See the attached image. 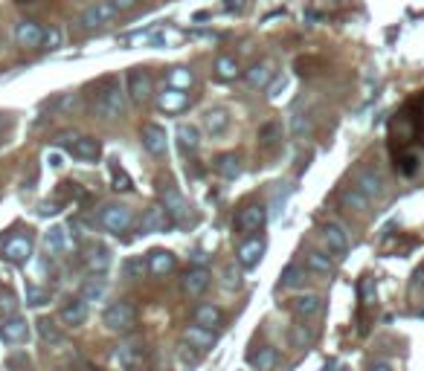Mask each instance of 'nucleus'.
Here are the masks:
<instances>
[{"label": "nucleus", "mask_w": 424, "mask_h": 371, "mask_svg": "<svg viewBox=\"0 0 424 371\" xmlns=\"http://www.w3.org/2000/svg\"><path fill=\"white\" fill-rule=\"evenodd\" d=\"M125 99L128 93L123 90L119 79H102L96 88V102H93V116L102 122H116L125 116Z\"/></svg>", "instance_id": "nucleus-1"}, {"label": "nucleus", "mask_w": 424, "mask_h": 371, "mask_svg": "<svg viewBox=\"0 0 424 371\" xmlns=\"http://www.w3.org/2000/svg\"><path fill=\"white\" fill-rule=\"evenodd\" d=\"M102 322H105L108 331H114V333L134 331V325H137V307H134V302L119 299L114 305H108L105 314H102Z\"/></svg>", "instance_id": "nucleus-2"}, {"label": "nucleus", "mask_w": 424, "mask_h": 371, "mask_svg": "<svg viewBox=\"0 0 424 371\" xmlns=\"http://www.w3.org/2000/svg\"><path fill=\"white\" fill-rule=\"evenodd\" d=\"M114 21H116V9L111 6V0H93V3H88L82 9L79 27L88 29V32H96V29L111 27Z\"/></svg>", "instance_id": "nucleus-3"}, {"label": "nucleus", "mask_w": 424, "mask_h": 371, "mask_svg": "<svg viewBox=\"0 0 424 371\" xmlns=\"http://www.w3.org/2000/svg\"><path fill=\"white\" fill-rule=\"evenodd\" d=\"M99 224L108 232L123 235L134 227V212H131V206H125V203H105L99 209Z\"/></svg>", "instance_id": "nucleus-4"}, {"label": "nucleus", "mask_w": 424, "mask_h": 371, "mask_svg": "<svg viewBox=\"0 0 424 371\" xmlns=\"http://www.w3.org/2000/svg\"><path fill=\"white\" fill-rule=\"evenodd\" d=\"M125 93L128 99L134 105H145V102H151V96H154V79H151V73L145 70V67H134V70H128V79H125Z\"/></svg>", "instance_id": "nucleus-5"}, {"label": "nucleus", "mask_w": 424, "mask_h": 371, "mask_svg": "<svg viewBox=\"0 0 424 371\" xmlns=\"http://www.w3.org/2000/svg\"><path fill=\"white\" fill-rule=\"evenodd\" d=\"M160 197H163V212H166V218L172 220V224H180V227H184L186 220L192 218L189 201L175 189L172 183H166V189H160Z\"/></svg>", "instance_id": "nucleus-6"}, {"label": "nucleus", "mask_w": 424, "mask_h": 371, "mask_svg": "<svg viewBox=\"0 0 424 371\" xmlns=\"http://www.w3.org/2000/svg\"><path fill=\"white\" fill-rule=\"evenodd\" d=\"M264 224H268V209H264V203H245L236 212V220H233L236 232H245V235L264 229Z\"/></svg>", "instance_id": "nucleus-7"}, {"label": "nucleus", "mask_w": 424, "mask_h": 371, "mask_svg": "<svg viewBox=\"0 0 424 371\" xmlns=\"http://www.w3.org/2000/svg\"><path fill=\"white\" fill-rule=\"evenodd\" d=\"M276 76H279L276 61L264 58V61H256L250 70H245V84H247V88H253V90H268Z\"/></svg>", "instance_id": "nucleus-8"}, {"label": "nucleus", "mask_w": 424, "mask_h": 371, "mask_svg": "<svg viewBox=\"0 0 424 371\" xmlns=\"http://www.w3.org/2000/svg\"><path fill=\"white\" fill-rule=\"evenodd\" d=\"M355 189L372 203V201H381V197L386 194V183L375 168H360L355 175Z\"/></svg>", "instance_id": "nucleus-9"}, {"label": "nucleus", "mask_w": 424, "mask_h": 371, "mask_svg": "<svg viewBox=\"0 0 424 371\" xmlns=\"http://www.w3.org/2000/svg\"><path fill=\"white\" fill-rule=\"evenodd\" d=\"M15 44L21 49H41L44 44V27L32 18H21L15 23Z\"/></svg>", "instance_id": "nucleus-10"}, {"label": "nucleus", "mask_w": 424, "mask_h": 371, "mask_svg": "<svg viewBox=\"0 0 424 371\" xmlns=\"http://www.w3.org/2000/svg\"><path fill=\"white\" fill-rule=\"evenodd\" d=\"M140 142L151 157H163L169 151V133L163 125H157V122H145L140 131Z\"/></svg>", "instance_id": "nucleus-11"}, {"label": "nucleus", "mask_w": 424, "mask_h": 371, "mask_svg": "<svg viewBox=\"0 0 424 371\" xmlns=\"http://www.w3.org/2000/svg\"><path fill=\"white\" fill-rule=\"evenodd\" d=\"M189 93L184 90H175V88H163L160 93L154 96V105L160 114H169V116H175V114H184V110L189 107Z\"/></svg>", "instance_id": "nucleus-12"}, {"label": "nucleus", "mask_w": 424, "mask_h": 371, "mask_svg": "<svg viewBox=\"0 0 424 371\" xmlns=\"http://www.w3.org/2000/svg\"><path fill=\"white\" fill-rule=\"evenodd\" d=\"M229 122H233V116H229L227 107H207L201 114V128H203V133H210V137H224L229 131Z\"/></svg>", "instance_id": "nucleus-13"}, {"label": "nucleus", "mask_w": 424, "mask_h": 371, "mask_svg": "<svg viewBox=\"0 0 424 371\" xmlns=\"http://www.w3.org/2000/svg\"><path fill=\"white\" fill-rule=\"evenodd\" d=\"M70 154L76 159H82V163H96L99 154H102V145H99L96 137H90V133H82V137H73Z\"/></svg>", "instance_id": "nucleus-14"}, {"label": "nucleus", "mask_w": 424, "mask_h": 371, "mask_svg": "<svg viewBox=\"0 0 424 371\" xmlns=\"http://www.w3.org/2000/svg\"><path fill=\"white\" fill-rule=\"evenodd\" d=\"M32 255V238L29 235H12V238L3 244V258L15 264H27Z\"/></svg>", "instance_id": "nucleus-15"}, {"label": "nucleus", "mask_w": 424, "mask_h": 371, "mask_svg": "<svg viewBox=\"0 0 424 371\" xmlns=\"http://www.w3.org/2000/svg\"><path fill=\"white\" fill-rule=\"evenodd\" d=\"M29 337V325L23 316H6L0 322V340L9 342V345H18V342H27Z\"/></svg>", "instance_id": "nucleus-16"}, {"label": "nucleus", "mask_w": 424, "mask_h": 371, "mask_svg": "<svg viewBox=\"0 0 424 371\" xmlns=\"http://www.w3.org/2000/svg\"><path fill=\"white\" fill-rule=\"evenodd\" d=\"M323 241L329 246V253H334L337 258H343L349 253V232L340 224H325L323 227Z\"/></svg>", "instance_id": "nucleus-17"}, {"label": "nucleus", "mask_w": 424, "mask_h": 371, "mask_svg": "<svg viewBox=\"0 0 424 371\" xmlns=\"http://www.w3.org/2000/svg\"><path fill=\"white\" fill-rule=\"evenodd\" d=\"M262 255H264V241H262V238H247L245 244L238 246L236 261L245 267V270H253V267L262 261Z\"/></svg>", "instance_id": "nucleus-18"}, {"label": "nucleus", "mask_w": 424, "mask_h": 371, "mask_svg": "<svg viewBox=\"0 0 424 371\" xmlns=\"http://www.w3.org/2000/svg\"><path fill=\"white\" fill-rule=\"evenodd\" d=\"M177 145H180V151H184L186 157L198 154V148H201L198 125H192V122H180V125H177Z\"/></svg>", "instance_id": "nucleus-19"}, {"label": "nucleus", "mask_w": 424, "mask_h": 371, "mask_svg": "<svg viewBox=\"0 0 424 371\" xmlns=\"http://www.w3.org/2000/svg\"><path fill=\"white\" fill-rule=\"evenodd\" d=\"M195 70H189L186 64H177V67H172L166 73V88H175V90H192L195 88Z\"/></svg>", "instance_id": "nucleus-20"}, {"label": "nucleus", "mask_w": 424, "mask_h": 371, "mask_svg": "<svg viewBox=\"0 0 424 371\" xmlns=\"http://www.w3.org/2000/svg\"><path fill=\"white\" fill-rule=\"evenodd\" d=\"M184 340H186V345H192L198 354H203V351H210L212 345H215V333L212 331H207V328H201V325H189L186 331H184Z\"/></svg>", "instance_id": "nucleus-21"}, {"label": "nucleus", "mask_w": 424, "mask_h": 371, "mask_svg": "<svg viewBox=\"0 0 424 371\" xmlns=\"http://www.w3.org/2000/svg\"><path fill=\"white\" fill-rule=\"evenodd\" d=\"M62 322L67 325V328H79V325H84L88 322V302H82V299H70L64 307H62Z\"/></svg>", "instance_id": "nucleus-22"}, {"label": "nucleus", "mask_w": 424, "mask_h": 371, "mask_svg": "<svg viewBox=\"0 0 424 371\" xmlns=\"http://www.w3.org/2000/svg\"><path fill=\"white\" fill-rule=\"evenodd\" d=\"M290 311H294L299 319H311V316H317L323 311V299L320 296H314V293H302V296H297V299L290 302Z\"/></svg>", "instance_id": "nucleus-23"}, {"label": "nucleus", "mask_w": 424, "mask_h": 371, "mask_svg": "<svg viewBox=\"0 0 424 371\" xmlns=\"http://www.w3.org/2000/svg\"><path fill=\"white\" fill-rule=\"evenodd\" d=\"M169 227V218L163 212V206H151V209H145V215L140 220V232L142 235H154V232H166Z\"/></svg>", "instance_id": "nucleus-24"}, {"label": "nucleus", "mask_w": 424, "mask_h": 371, "mask_svg": "<svg viewBox=\"0 0 424 371\" xmlns=\"http://www.w3.org/2000/svg\"><path fill=\"white\" fill-rule=\"evenodd\" d=\"M210 281H212V276H210L207 267H192L189 273L184 276V290H186L189 296H201L203 290L210 287Z\"/></svg>", "instance_id": "nucleus-25"}, {"label": "nucleus", "mask_w": 424, "mask_h": 371, "mask_svg": "<svg viewBox=\"0 0 424 371\" xmlns=\"http://www.w3.org/2000/svg\"><path fill=\"white\" fill-rule=\"evenodd\" d=\"M212 70H215V76L221 79V81H236V79L245 76V70H241V64H238L236 55H218L215 64H212Z\"/></svg>", "instance_id": "nucleus-26"}, {"label": "nucleus", "mask_w": 424, "mask_h": 371, "mask_svg": "<svg viewBox=\"0 0 424 371\" xmlns=\"http://www.w3.org/2000/svg\"><path fill=\"white\" fill-rule=\"evenodd\" d=\"M145 264H149L151 276H166V273H172V270L177 267V258H175V253H169V250H154Z\"/></svg>", "instance_id": "nucleus-27"}, {"label": "nucleus", "mask_w": 424, "mask_h": 371, "mask_svg": "<svg viewBox=\"0 0 424 371\" xmlns=\"http://www.w3.org/2000/svg\"><path fill=\"white\" fill-rule=\"evenodd\" d=\"M84 264H88V270H90V273L102 276L105 270L111 267V250H108V246H102V244L90 246V250H88V255H84Z\"/></svg>", "instance_id": "nucleus-28"}, {"label": "nucleus", "mask_w": 424, "mask_h": 371, "mask_svg": "<svg viewBox=\"0 0 424 371\" xmlns=\"http://www.w3.org/2000/svg\"><path fill=\"white\" fill-rule=\"evenodd\" d=\"M221 322H224V314H221V307H218V305L207 302V305H198L195 307V325L212 331V328H218Z\"/></svg>", "instance_id": "nucleus-29"}, {"label": "nucleus", "mask_w": 424, "mask_h": 371, "mask_svg": "<svg viewBox=\"0 0 424 371\" xmlns=\"http://www.w3.org/2000/svg\"><path fill=\"white\" fill-rule=\"evenodd\" d=\"M212 168H215V175H221L224 180H236L241 175V159L236 154H218L212 159Z\"/></svg>", "instance_id": "nucleus-30"}, {"label": "nucleus", "mask_w": 424, "mask_h": 371, "mask_svg": "<svg viewBox=\"0 0 424 371\" xmlns=\"http://www.w3.org/2000/svg\"><path fill=\"white\" fill-rule=\"evenodd\" d=\"M276 360H279V354H276V348H271V345H264V348L253 351V354L247 357V363H250L253 371H273Z\"/></svg>", "instance_id": "nucleus-31"}, {"label": "nucleus", "mask_w": 424, "mask_h": 371, "mask_svg": "<svg viewBox=\"0 0 424 371\" xmlns=\"http://www.w3.org/2000/svg\"><path fill=\"white\" fill-rule=\"evenodd\" d=\"M44 244H47V250L50 253H55V255H62V253H67L70 250V235H67V229L64 227H50V232L44 235Z\"/></svg>", "instance_id": "nucleus-32"}, {"label": "nucleus", "mask_w": 424, "mask_h": 371, "mask_svg": "<svg viewBox=\"0 0 424 371\" xmlns=\"http://www.w3.org/2000/svg\"><path fill=\"white\" fill-rule=\"evenodd\" d=\"M305 267L311 270V273H317V276H332V273H334L332 255H329V253H320V250H311V253L305 255Z\"/></svg>", "instance_id": "nucleus-33"}, {"label": "nucleus", "mask_w": 424, "mask_h": 371, "mask_svg": "<svg viewBox=\"0 0 424 371\" xmlns=\"http://www.w3.org/2000/svg\"><path fill=\"white\" fill-rule=\"evenodd\" d=\"M116 363L123 368H128V371H134L142 363V348H140V345H134V342H123L116 348Z\"/></svg>", "instance_id": "nucleus-34"}, {"label": "nucleus", "mask_w": 424, "mask_h": 371, "mask_svg": "<svg viewBox=\"0 0 424 371\" xmlns=\"http://www.w3.org/2000/svg\"><path fill=\"white\" fill-rule=\"evenodd\" d=\"M314 131V119L308 110H297L294 116H290V133H294V140H308Z\"/></svg>", "instance_id": "nucleus-35"}, {"label": "nucleus", "mask_w": 424, "mask_h": 371, "mask_svg": "<svg viewBox=\"0 0 424 371\" xmlns=\"http://www.w3.org/2000/svg\"><path fill=\"white\" fill-rule=\"evenodd\" d=\"M340 201H343V206L349 209V212H355V215H366L369 212V201L363 197L355 186H349V189H343V194H340Z\"/></svg>", "instance_id": "nucleus-36"}, {"label": "nucleus", "mask_w": 424, "mask_h": 371, "mask_svg": "<svg viewBox=\"0 0 424 371\" xmlns=\"http://www.w3.org/2000/svg\"><path fill=\"white\" fill-rule=\"evenodd\" d=\"M105 293H108V281H105L102 276H93V279L84 281L79 299H82V302H102Z\"/></svg>", "instance_id": "nucleus-37"}, {"label": "nucleus", "mask_w": 424, "mask_h": 371, "mask_svg": "<svg viewBox=\"0 0 424 371\" xmlns=\"http://www.w3.org/2000/svg\"><path fill=\"white\" fill-rule=\"evenodd\" d=\"M108 171H111V183H114L116 192H131V189H134V183H131V177L125 175V168L119 166V159H111Z\"/></svg>", "instance_id": "nucleus-38"}, {"label": "nucleus", "mask_w": 424, "mask_h": 371, "mask_svg": "<svg viewBox=\"0 0 424 371\" xmlns=\"http://www.w3.org/2000/svg\"><path fill=\"white\" fill-rule=\"evenodd\" d=\"M62 47H64V29L58 27V23L44 27V44H41V49H62Z\"/></svg>", "instance_id": "nucleus-39"}, {"label": "nucleus", "mask_w": 424, "mask_h": 371, "mask_svg": "<svg viewBox=\"0 0 424 371\" xmlns=\"http://www.w3.org/2000/svg\"><path fill=\"white\" fill-rule=\"evenodd\" d=\"M279 140H282V125L279 122H268V125L259 131V145L262 148H273Z\"/></svg>", "instance_id": "nucleus-40"}, {"label": "nucleus", "mask_w": 424, "mask_h": 371, "mask_svg": "<svg viewBox=\"0 0 424 371\" xmlns=\"http://www.w3.org/2000/svg\"><path fill=\"white\" fill-rule=\"evenodd\" d=\"M302 279H305V267L288 264V267L282 270V287H299Z\"/></svg>", "instance_id": "nucleus-41"}, {"label": "nucleus", "mask_w": 424, "mask_h": 371, "mask_svg": "<svg viewBox=\"0 0 424 371\" xmlns=\"http://www.w3.org/2000/svg\"><path fill=\"white\" fill-rule=\"evenodd\" d=\"M145 270H149V264L142 261V255H134V258H128V261L123 264V276L125 279H142Z\"/></svg>", "instance_id": "nucleus-42"}, {"label": "nucleus", "mask_w": 424, "mask_h": 371, "mask_svg": "<svg viewBox=\"0 0 424 371\" xmlns=\"http://www.w3.org/2000/svg\"><path fill=\"white\" fill-rule=\"evenodd\" d=\"M38 333H41V340H44V342H53V345H58V342L64 340V337H62V331H58V328L50 322V319H41V322H38Z\"/></svg>", "instance_id": "nucleus-43"}, {"label": "nucleus", "mask_w": 424, "mask_h": 371, "mask_svg": "<svg viewBox=\"0 0 424 371\" xmlns=\"http://www.w3.org/2000/svg\"><path fill=\"white\" fill-rule=\"evenodd\" d=\"M311 331L305 328V325H294L290 328V345H294V348H305V345H311Z\"/></svg>", "instance_id": "nucleus-44"}, {"label": "nucleus", "mask_w": 424, "mask_h": 371, "mask_svg": "<svg viewBox=\"0 0 424 371\" xmlns=\"http://www.w3.org/2000/svg\"><path fill=\"white\" fill-rule=\"evenodd\" d=\"M44 302H50V293H47L44 287H38V284H27V305L41 307Z\"/></svg>", "instance_id": "nucleus-45"}, {"label": "nucleus", "mask_w": 424, "mask_h": 371, "mask_svg": "<svg viewBox=\"0 0 424 371\" xmlns=\"http://www.w3.org/2000/svg\"><path fill=\"white\" fill-rule=\"evenodd\" d=\"M282 90H288V76H276L271 81V88H268V99H271V102H276V99L282 96Z\"/></svg>", "instance_id": "nucleus-46"}, {"label": "nucleus", "mask_w": 424, "mask_h": 371, "mask_svg": "<svg viewBox=\"0 0 424 371\" xmlns=\"http://www.w3.org/2000/svg\"><path fill=\"white\" fill-rule=\"evenodd\" d=\"M180 363H184V366H198L201 363V354L195 351V348H192V345H180Z\"/></svg>", "instance_id": "nucleus-47"}, {"label": "nucleus", "mask_w": 424, "mask_h": 371, "mask_svg": "<svg viewBox=\"0 0 424 371\" xmlns=\"http://www.w3.org/2000/svg\"><path fill=\"white\" fill-rule=\"evenodd\" d=\"M238 284H241V276L236 273L233 267H227V270H224V287L233 290V287H238Z\"/></svg>", "instance_id": "nucleus-48"}, {"label": "nucleus", "mask_w": 424, "mask_h": 371, "mask_svg": "<svg viewBox=\"0 0 424 371\" xmlns=\"http://www.w3.org/2000/svg\"><path fill=\"white\" fill-rule=\"evenodd\" d=\"M140 0H111V6L116 9V15H123V12H131V9H137Z\"/></svg>", "instance_id": "nucleus-49"}, {"label": "nucleus", "mask_w": 424, "mask_h": 371, "mask_svg": "<svg viewBox=\"0 0 424 371\" xmlns=\"http://www.w3.org/2000/svg\"><path fill=\"white\" fill-rule=\"evenodd\" d=\"M358 290H360V302H369V299H372V293H375V284H372V279H363Z\"/></svg>", "instance_id": "nucleus-50"}, {"label": "nucleus", "mask_w": 424, "mask_h": 371, "mask_svg": "<svg viewBox=\"0 0 424 371\" xmlns=\"http://www.w3.org/2000/svg\"><path fill=\"white\" fill-rule=\"evenodd\" d=\"M0 311L9 314V316H15V296H0Z\"/></svg>", "instance_id": "nucleus-51"}, {"label": "nucleus", "mask_w": 424, "mask_h": 371, "mask_svg": "<svg viewBox=\"0 0 424 371\" xmlns=\"http://www.w3.org/2000/svg\"><path fill=\"white\" fill-rule=\"evenodd\" d=\"M47 163H50V168H62L64 166V157L58 154V151H53L50 157H47Z\"/></svg>", "instance_id": "nucleus-52"}, {"label": "nucleus", "mask_w": 424, "mask_h": 371, "mask_svg": "<svg viewBox=\"0 0 424 371\" xmlns=\"http://www.w3.org/2000/svg\"><path fill=\"white\" fill-rule=\"evenodd\" d=\"M192 258H195L198 267H203V261H207V253H203V250H195V253H192Z\"/></svg>", "instance_id": "nucleus-53"}, {"label": "nucleus", "mask_w": 424, "mask_h": 371, "mask_svg": "<svg viewBox=\"0 0 424 371\" xmlns=\"http://www.w3.org/2000/svg\"><path fill=\"white\" fill-rule=\"evenodd\" d=\"M369 371H392V366L390 363H372Z\"/></svg>", "instance_id": "nucleus-54"}, {"label": "nucleus", "mask_w": 424, "mask_h": 371, "mask_svg": "<svg viewBox=\"0 0 424 371\" xmlns=\"http://www.w3.org/2000/svg\"><path fill=\"white\" fill-rule=\"evenodd\" d=\"M241 6H245V0H227V9H229V12H233V9H241Z\"/></svg>", "instance_id": "nucleus-55"}, {"label": "nucleus", "mask_w": 424, "mask_h": 371, "mask_svg": "<svg viewBox=\"0 0 424 371\" xmlns=\"http://www.w3.org/2000/svg\"><path fill=\"white\" fill-rule=\"evenodd\" d=\"M323 371H334V363H329V366H325V368H323Z\"/></svg>", "instance_id": "nucleus-56"}, {"label": "nucleus", "mask_w": 424, "mask_h": 371, "mask_svg": "<svg viewBox=\"0 0 424 371\" xmlns=\"http://www.w3.org/2000/svg\"><path fill=\"white\" fill-rule=\"evenodd\" d=\"M3 122H6V119H3V114H0V125H3Z\"/></svg>", "instance_id": "nucleus-57"}]
</instances>
